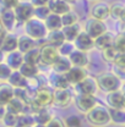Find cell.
<instances>
[{"mask_svg": "<svg viewBox=\"0 0 125 127\" xmlns=\"http://www.w3.org/2000/svg\"><path fill=\"white\" fill-rule=\"evenodd\" d=\"M50 83L52 86L55 88V89H62V88H69V82L66 81L64 75H59V73H55L52 78H50Z\"/></svg>", "mask_w": 125, "mask_h": 127, "instance_id": "32", "label": "cell"}, {"mask_svg": "<svg viewBox=\"0 0 125 127\" xmlns=\"http://www.w3.org/2000/svg\"><path fill=\"white\" fill-rule=\"evenodd\" d=\"M20 0H0V5L5 9H15L16 6L18 5Z\"/></svg>", "mask_w": 125, "mask_h": 127, "instance_id": "43", "label": "cell"}, {"mask_svg": "<svg viewBox=\"0 0 125 127\" xmlns=\"http://www.w3.org/2000/svg\"><path fill=\"white\" fill-rule=\"evenodd\" d=\"M0 22L4 27V30L7 32H11L14 28H15L16 23V16L15 12L12 9H5L2 7L1 11H0Z\"/></svg>", "mask_w": 125, "mask_h": 127, "instance_id": "11", "label": "cell"}, {"mask_svg": "<svg viewBox=\"0 0 125 127\" xmlns=\"http://www.w3.org/2000/svg\"><path fill=\"white\" fill-rule=\"evenodd\" d=\"M25 32L28 37H31L34 40H41L46 39L48 34V30L44 25V21L39 18H33L25 22Z\"/></svg>", "mask_w": 125, "mask_h": 127, "instance_id": "2", "label": "cell"}, {"mask_svg": "<svg viewBox=\"0 0 125 127\" xmlns=\"http://www.w3.org/2000/svg\"><path fill=\"white\" fill-rule=\"evenodd\" d=\"M23 63L32 64V65H38L41 63V50L39 48L36 47L31 49L30 51L23 54Z\"/></svg>", "mask_w": 125, "mask_h": 127, "instance_id": "31", "label": "cell"}, {"mask_svg": "<svg viewBox=\"0 0 125 127\" xmlns=\"http://www.w3.org/2000/svg\"><path fill=\"white\" fill-rule=\"evenodd\" d=\"M87 121L96 127H104L110 124V114L109 109L104 105L97 104L92 110L86 114Z\"/></svg>", "mask_w": 125, "mask_h": 127, "instance_id": "1", "label": "cell"}, {"mask_svg": "<svg viewBox=\"0 0 125 127\" xmlns=\"http://www.w3.org/2000/svg\"><path fill=\"white\" fill-rule=\"evenodd\" d=\"M107 104L109 105L110 109H124V95L122 93V91H114L107 93Z\"/></svg>", "mask_w": 125, "mask_h": 127, "instance_id": "15", "label": "cell"}, {"mask_svg": "<svg viewBox=\"0 0 125 127\" xmlns=\"http://www.w3.org/2000/svg\"><path fill=\"white\" fill-rule=\"evenodd\" d=\"M44 25L47 27L48 32L50 31H57V30H62V17L57 14L50 12L47 16V18L44 20Z\"/></svg>", "mask_w": 125, "mask_h": 127, "instance_id": "26", "label": "cell"}, {"mask_svg": "<svg viewBox=\"0 0 125 127\" xmlns=\"http://www.w3.org/2000/svg\"><path fill=\"white\" fill-rule=\"evenodd\" d=\"M18 72H20L25 78L31 79V78H34V77L38 75V67H37V65L23 63L21 66H20Z\"/></svg>", "mask_w": 125, "mask_h": 127, "instance_id": "28", "label": "cell"}, {"mask_svg": "<svg viewBox=\"0 0 125 127\" xmlns=\"http://www.w3.org/2000/svg\"><path fill=\"white\" fill-rule=\"evenodd\" d=\"M91 15L93 18L99 20V21H104L106 18H108L110 16V6L107 2H97L92 6L91 10Z\"/></svg>", "mask_w": 125, "mask_h": 127, "instance_id": "13", "label": "cell"}, {"mask_svg": "<svg viewBox=\"0 0 125 127\" xmlns=\"http://www.w3.org/2000/svg\"><path fill=\"white\" fill-rule=\"evenodd\" d=\"M49 14H50V10H49V7H48V6H39V7H34V16H36V18H39V20L44 21Z\"/></svg>", "mask_w": 125, "mask_h": 127, "instance_id": "39", "label": "cell"}, {"mask_svg": "<svg viewBox=\"0 0 125 127\" xmlns=\"http://www.w3.org/2000/svg\"><path fill=\"white\" fill-rule=\"evenodd\" d=\"M60 17H62V27H65V26H72V25L78 23V15L75 11H72V10H70L69 12L62 15Z\"/></svg>", "mask_w": 125, "mask_h": 127, "instance_id": "34", "label": "cell"}, {"mask_svg": "<svg viewBox=\"0 0 125 127\" xmlns=\"http://www.w3.org/2000/svg\"><path fill=\"white\" fill-rule=\"evenodd\" d=\"M75 105L78 111L87 114L90 110H92L94 106L97 105V99L94 95L88 94H77L75 99Z\"/></svg>", "mask_w": 125, "mask_h": 127, "instance_id": "8", "label": "cell"}, {"mask_svg": "<svg viewBox=\"0 0 125 127\" xmlns=\"http://www.w3.org/2000/svg\"><path fill=\"white\" fill-rule=\"evenodd\" d=\"M62 31L64 37H65V40L72 43L76 39L78 33L81 32V28H80L78 23H76V25H72V26H65V27H62Z\"/></svg>", "mask_w": 125, "mask_h": 127, "instance_id": "30", "label": "cell"}, {"mask_svg": "<svg viewBox=\"0 0 125 127\" xmlns=\"http://www.w3.org/2000/svg\"><path fill=\"white\" fill-rule=\"evenodd\" d=\"M46 39H47V44H50V45H53V47H55V48H59L64 42H66L62 30L48 32Z\"/></svg>", "mask_w": 125, "mask_h": 127, "instance_id": "24", "label": "cell"}, {"mask_svg": "<svg viewBox=\"0 0 125 127\" xmlns=\"http://www.w3.org/2000/svg\"><path fill=\"white\" fill-rule=\"evenodd\" d=\"M46 127H66L65 126V122L62 121V119H58V117H53L49 122H48Z\"/></svg>", "mask_w": 125, "mask_h": 127, "instance_id": "44", "label": "cell"}, {"mask_svg": "<svg viewBox=\"0 0 125 127\" xmlns=\"http://www.w3.org/2000/svg\"><path fill=\"white\" fill-rule=\"evenodd\" d=\"M30 2L33 5V7H39V6H48L49 0H31Z\"/></svg>", "mask_w": 125, "mask_h": 127, "instance_id": "46", "label": "cell"}, {"mask_svg": "<svg viewBox=\"0 0 125 127\" xmlns=\"http://www.w3.org/2000/svg\"><path fill=\"white\" fill-rule=\"evenodd\" d=\"M110 16L114 20H123L125 17V6L120 4H114L113 6H110Z\"/></svg>", "mask_w": 125, "mask_h": 127, "instance_id": "36", "label": "cell"}, {"mask_svg": "<svg viewBox=\"0 0 125 127\" xmlns=\"http://www.w3.org/2000/svg\"><path fill=\"white\" fill-rule=\"evenodd\" d=\"M34 127H46V126H42V125H34Z\"/></svg>", "mask_w": 125, "mask_h": 127, "instance_id": "50", "label": "cell"}, {"mask_svg": "<svg viewBox=\"0 0 125 127\" xmlns=\"http://www.w3.org/2000/svg\"><path fill=\"white\" fill-rule=\"evenodd\" d=\"M72 43H74L75 49L81 50V51H85V53L90 51L91 49L94 48V39H92L85 31L80 32L78 35L76 37V39Z\"/></svg>", "mask_w": 125, "mask_h": 127, "instance_id": "10", "label": "cell"}, {"mask_svg": "<svg viewBox=\"0 0 125 127\" xmlns=\"http://www.w3.org/2000/svg\"><path fill=\"white\" fill-rule=\"evenodd\" d=\"M119 54L120 53L117 50V48L114 47V45H110V47L106 48L104 50H102V58L107 63H114Z\"/></svg>", "mask_w": 125, "mask_h": 127, "instance_id": "33", "label": "cell"}, {"mask_svg": "<svg viewBox=\"0 0 125 127\" xmlns=\"http://www.w3.org/2000/svg\"><path fill=\"white\" fill-rule=\"evenodd\" d=\"M75 89H76L77 94L94 95L98 91V84H97V81L94 77H91L87 75L81 82L75 84Z\"/></svg>", "mask_w": 125, "mask_h": 127, "instance_id": "5", "label": "cell"}, {"mask_svg": "<svg viewBox=\"0 0 125 127\" xmlns=\"http://www.w3.org/2000/svg\"><path fill=\"white\" fill-rule=\"evenodd\" d=\"M110 124L125 126V109H109Z\"/></svg>", "mask_w": 125, "mask_h": 127, "instance_id": "29", "label": "cell"}, {"mask_svg": "<svg viewBox=\"0 0 125 127\" xmlns=\"http://www.w3.org/2000/svg\"><path fill=\"white\" fill-rule=\"evenodd\" d=\"M85 32L92 38L96 39L98 38L99 35H102L103 33L107 32V26L103 21H99V20H96V18H90L87 22H86V26H85Z\"/></svg>", "mask_w": 125, "mask_h": 127, "instance_id": "6", "label": "cell"}, {"mask_svg": "<svg viewBox=\"0 0 125 127\" xmlns=\"http://www.w3.org/2000/svg\"><path fill=\"white\" fill-rule=\"evenodd\" d=\"M6 109H7V111H10V112H12V114L21 115V114H23L25 110H26V103L22 101L21 99L14 96V98L6 104Z\"/></svg>", "mask_w": 125, "mask_h": 127, "instance_id": "27", "label": "cell"}, {"mask_svg": "<svg viewBox=\"0 0 125 127\" xmlns=\"http://www.w3.org/2000/svg\"><path fill=\"white\" fill-rule=\"evenodd\" d=\"M72 93L69 88L55 89L53 92V103L58 108H67L72 101Z\"/></svg>", "mask_w": 125, "mask_h": 127, "instance_id": "7", "label": "cell"}, {"mask_svg": "<svg viewBox=\"0 0 125 127\" xmlns=\"http://www.w3.org/2000/svg\"><path fill=\"white\" fill-rule=\"evenodd\" d=\"M37 47V43L34 39H32L31 37H28L27 34H23L21 37H18V44H17V50L22 54L30 51L31 49Z\"/></svg>", "mask_w": 125, "mask_h": 127, "instance_id": "22", "label": "cell"}, {"mask_svg": "<svg viewBox=\"0 0 125 127\" xmlns=\"http://www.w3.org/2000/svg\"><path fill=\"white\" fill-rule=\"evenodd\" d=\"M74 50H75V47H74V43H71V42H64L62 45L58 48L59 55L65 56V58H67Z\"/></svg>", "mask_w": 125, "mask_h": 127, "instance_id": "38", "label": "cell"}, {"mask_svg": "<svg viewBox=\"0 0 125 127\" xmlns=\"http://www.w3.org/2000/svg\"><path fill=\"white\" fill-rule=\"evenodd\" d=\"M114 43V37L112 35V33L109 32H106L103 33L102 35H99L98 38L94 39V48H97L98 50H104L106 48L113 45Z\"/></svg>", "mask_w": 125, "mask_h": 127, "instance_id": "25", "label": "cell"}, {"mask_svg": "<svg viewBox=\"0 0 125 127\" xmlns=\"http://www.w3.org/2000/svg\"><path fill=\"white\" fill-rule=\"evenodd\" d=\"M5 64L14 71V70H18L20 66L23 64V54L20 53L18 50L7 53L6 58H5Z\"/></svg>", "mask_w": 125, "mask_h": 127, "instance_id": "18", "label": "cell"}, {"mask_svg": "<svg viewBox=\"0 0 125 127\" xmlns=\"http://www.w3.org/2000/svg\"><path fill=\"white\" fill-rule=\"evenodd\" d=\"M65 126L67 127H81V119L77 115H71L65 120Z\"/></svg>", "mask_w": 125, "mask_h": 127, "instance_id": "42", "label": "cell"}, {"mask_svg": "<svg viewBox=\"0 0 125 127\" xmlns=\"http://www.w3.org/2000/svg\"><path fill=\"white\" fill-rule=\"evenodd\" d=\"M16 16V21L18 23H25L28 20H31L34 16V7L31 2H18V5L14 9Z\"/></svg>", "mask_w": 125, "mask_h": 127, "instance_id": "4", "label": "cell"}, {"mask_svg": "<svg viewBox=\"0 0 125 127\" xmlns=\"http://www.w3.org/2000/svg\"><path fill=\"white\" fill-rule=\"evenodd\" d=\"M39 50H41V63L47 66H52L60 56L58 48L53 47L50 44H44L42 48H39Z\"/></svg>", "mask_w": 125, "mask_h": 127, "instance_id": "9", "label": "cell"}, {"mask_svg": "<svg viewBox=\"0 0 125 127\" xmlns=\"http://www.w3.org/2000/svg\"><path fill=\"white\" fill-rule=\"evenodd\" d=\"M67 59L70 60V63H71L72 66L82 67V68H85V67L88 65V63H90L88 56H87V53L77 50V49H75V50L67 56Z\"/></svg>", "mask_w": 125, "mask_h": 127, "instance_id": "16", "label": "cell"}, {"mask_svg": "<svg viewBox=\"0 0 125 127\" xmlns=\"http://www.w3.org/2000/svg\"><path fill=\"white\" fill-rule=\"evenodd\" d=\"M11 72H12V70L5 63L0 64V81H7Z\"/></svg>", "mask_w": 125, "mask_h": 127, "instance_id": "41", "label": "cell"}, {"mask_svg": "<svg viewBox=\"0 0 125 127\" xmlns=\"http://www.w3.org/2000/svg\"><path fill=\"white\" fill-rule=\"evenodd\" d=\"M113 45L117 48V50H118L120 54H125V35L120 34V35H118L117 38H114Z\"/></svg>", "mask_w": 125, "mask_h": 127, "instance_id": "40", "label": "cell"}, {"mask_svg": "<svg viewBox=\"0 0 125 127\" xmlns=\"http://www.w3.org/2000/svg\"><path fill=\"white\" fill-rule=\"evenodd\" d=\"M7 81H9L7 83H10L14 88H27L28 87V79L25 78L18 72V70H14Z\"/></svg>", "mask_w": 125, "mask_h": 127, "instance_id": "21", "label": "cell"}, {"mask_svg": "<svg viewBox=\"0 0 125 127\" xmlns=\"http://www.w3.org/2000/svg\"><path fill=\"white\" fill-rule=\"evenodd\" d=\"M14 96H15L14 87L10 83H7V82L0 83V104L6 105Z\"/></svg>", "mask_w": 125, "mask_h": 127, "instance_id": "19", "label": "cell"}, {"mask_svg": "<svg viewBox=\"0 0 125 127\" xmlns=\"http://www.w3.org/2000/svg\"><path fill=\"white\" fill-rule=\"evenodd\" d=\"M17 44H18V37H16L12 33H5L0 42V50L4 53H11L17 50Z\"/></svg>", "mask_w": 125, "mask_h": 127, "instance_id": "12", "label": "cell"}, {"mask_svg": "<svg viewBox=\"0 0 125 127\" xmlns=\"http://www.w3.org/2000/svg\"><path fill=\"white\" fill-rule=\"evenodd\" d=\"M66 81L69 82V84H77L78 82H81L82 79L87 76L85 68L82 67H76V66H71V68L64 75Z\"/></svg>", "mask_w": 125, "mask_h": 127, "instance_id": "14", "label": "cell"}, {"mask_svg": "<svg viewBox=\"0 0 125 127\" xmlns=\"http://www.w3.org/2000/svg\"><path fill=\"white\" fill-rule=\"evenodd\" d=\"M17 119H18V115L7 111L5 114V116L2 117L1 121H2V124H4L5 127H16V125H17Z\"/></svg>", "mask_w": 125, "mask_h": 127, "instance_id": "37", "label": "cell"}, {"mask_svg": "<svg viewBox=\"0 0 125 127\" xmlns=\"http://www.w3.org/2000/svg\"><path fill=\"white\" fill-rule=\"evenodd\" d=\"M5 61V53L2 50H0V64Z\"/></svg>", "mask_w": 125, "mask_h": 127, "instance_id": "49", "label": "cell"}, {"mask_svg": "<svg viewBox=\"0 0 125 127\" xmlns=\"http://www.w3.org/2000/svg\"><path fill=\"white\" fill-rule=\"evenodd\" d=\"M7 112V109H6V105L4 104H0V120H2V117L5 116V114Z\"/></svg>", "mask_w": 125, "mask_h": 127, "instance_id": "47", "label": "cell"}, {"mask_svg": "<svg viewBox=\"0 0 125 127\" xmlns=\"http://www.w3.org/2000/svg\"><path fill=\"white\" fill-rule=\"evenodd\" d=\"M97 84H98V89L106 92V93H110L114 91H119L122 87V81L120 78L110 72H104L101 73L97 78Z\"/></svg>", "mask_w": 125, "mask_h": 127, "instance_id": "3", "label": "cell"}, {"mask_svg": "<svg viewBox=\"0 0 125 127\" xmlns=\"http://www.w3.org/2000/svg\"><path fill=\"white\" fill-rule=\"evenodd\" d=\"M25 127H34V126H25Z\"/></svg>", "mask_w": 125, "mask_h": 127, "instance_id": "51", "label": "cell"}, {"mask_svg": "<svg viewBox=\"0 0 125 127\" xmlns=\"http://www.w3.org/2000/svg\"><path fill=\"white\" fill-rule=\"evenodd\" d=\"M34 119L32 114H21L18 115L17 119V125L16 127H25V126H34Z\"/></svg>", "mask_w": 125, "mask_h": 127, "instance_id": "35", "label": "cell"}, {"mask_svg": "<svg viewBox=\"0 0 125 127\" xmlns=\"http://www.w3.org/2000/svg\"><path fill=\"white\" fill-rule=\"evenodd\" d=\"M32 115H33L36 125H42V126H46L48 122L54 117L53 114L48 110V108H42V109L37 110L36 112H33Z\"/></svg>", "mask_w": 125, "mask_h": 127, "instance_id": "20", "label": "cell"}, {"mask_svg": "<svg viewBox=\"0 0 125 127\" xmlns=\"http://www.w3.org/2000/svg\"><path fill=\"white\" fill-rule=\"evenodd\" d=\"M71 66L72 65L70 63V60L67 58H65V56H59L57 59V61L52 65L54 72L55 73H59V75H65L71 68Z\"/></svg>", "mask_w": 125, "mask_h": 127, "instance_id": "23", "label": "cell"}, {"mask_svg": "<svg viewBox=\"0 0 125 127\" xmlns=\"http://www.w3.org/2000/svg\"><path fill=\"white\" fill-rule=\"evenodd\" d=\"M113 64H114L118 68L124 70L125 71V54H119L118 58L115 59V61H114Z\"/></svg>", "mask_w": 125, "mask_h": 127, "instance_id": "45", "label": "cell"}, {"mask_svg": "<svg viewBox=\"0 0 125 127\" xmlns=\"http://www.w3.org/2000/svg\"><path fill=\"white\" fill-rule=\"evenodd\" d=\"M65 1H71V0H65Z\"/></svg>", "mask_w": 125, "mask_h": 127, "instance_id": "52", "label": "cell"}, {"mask_svg": "<svg viewBox=\"0 0 125 127\" xmlns=\"http://www.w3.org/2000/svg\"><path fill=\"white\" fill-rule=\"evenodd\" d=\"M48 7L50 10V12L57 14V15L62 16L66 12H69L71 10V6L67 1L65 0H49L48 2Z\"/></svg>", "mask_w": 125, "mask_h": 127, "instance_id": "17", "label": "cell"}, {"mask_svg": "<svg viewBox=\"0 0 125 127\" xmlns=\"http://www.w3.org/2000/svg\"><path fill=\"white\" fill-rule=\"evenodd\" d=\"M5 30H4V27H2V25H1V22H0V42H1V39H2V37L5 35Z\"/></svg>", "mask_w": 125, "mask_h": 127, "instance_id": "48", "label": "cell"}]
</instances>
